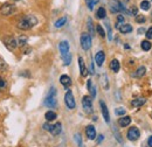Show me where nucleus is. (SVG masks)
I'll use <instances>...</instances> for the list:
<instances>
[{
    "label": "nucleus",
    "instance_id": "obj_20",
    "mask_svg": "<svg viewBox=\"0 0 152 147\" xmlns=\"http://www.w3.org/2000/svg\"><path fill=\"white\" fill-rule=\"evenodd\" d=\"M145 102H146L145 98H136V99H133L132 102H131V105L134 106V108H139V106L144 105Z\"/></svg>",
    "mask_w": 152,
    "mask_h": 147
},
{
    "label": "nucleus",
    "instance_id": "obj_40",
    "mask_svg": "<svg viewBox=\"0 0 152 147\" xmlns=\"http://www.w3.org/2000/svg\"><path fill=\"white\" fill-rule=\"evenodd\" d=\"M128 13L137 17V8H136V7H131V11H130V12H128Z\"/></svg>",
    "mask_w": 152,
    "mask_h": 147
},
{
    "label": "nucleus",
    "instance_id": "obj_2",
    "mask_svg": "<svg viewBox=\"0 0 152 147\" xmlns=\"http://www.w3.org/2000/svg\"><path fill=\"white\" fill-rule=\"evenodd\" d=\"M45 105L49 109H54L57 105L56 100V89L55 88H50L49 93L47 95V97L45 98Z\"/></svg>",
    "mask_w": 152,
    "mask_h": 147
},
{
    "label": "nucleus",
    "instance_id": "obj_30",
    "mask_svg": "<svg viewBox=\"0 0 152 147\" xmlns=\"http://www.w3.org/2000/svg\"><path fill=\"white\" fill-rule=\"evenodd\" d=\"M98 1H99V0H86V4H87V6H88V8H89L90 11H93L95 4H97Z\"/></svg>",
    "mask_w": 152,
    "mask_h": 147
},
{
    "label": "nucleus",
    "instance_id": "obj_48",
    "mask_svg": "<svg viewBox=\"0 0 152 147\" xmlns=\"http://www.w3.org/2000/svg\"><path fill=\"white\" fill-rule=\"evenodd\" d=\"M13 1H20V0H13Z\"/></svg>",
    "mask_w": 152,
    "mask_h": 147
},
{
    "label": "nucleus",
    "instance_id": "obj_45",
    "mask_svg": "<svg viewBox=\"0 0 152 147\" xmlns=\"http://www.w3.org/2000/svg\"><path fill=\"white\" fill-rule=\"evenodd\" d=\"M148 145H149L150 147H152V135L149 138V140H148Z\"/></svg>",
    "mask_w": 152,
    "mask_h": 147
},
{
    "label": "nucleus",
    "instance_id": "obj_34",
    "mask_svg": "<svg viewBox=\"0 0 152 147\" xmlns=\"http://www.w3.org/2000/svg\"><path fill=\"white\" fill-rule=\"evenodd\" d=\"M145 21H146V18L144 15H137L136 17V22H138V23H144Z\"/></svg>",
    "mask_w": 152,
    "mask_h": 147
},
{
    "label": "nucleus",
    "instance_id": "obj_24",
    "mask_svg": "<svg viewBox=\"0 0 152 147\" xmlns=\"http://www.w3.org/2000/svg\"><path fill=\"white\" fill-rule=\"evenodd\" d=\"M96 17L98 19H104L107 17V12H105V8L104 7H99L96 12Z\"/></svg>",
    "mask_w": 152,
    "mask_h": 147
},
{
    "label": "nucleus",
    "instance_id": "obj_26",
    "mask_svg": "<svg viewBox=\"0 0 152 147\" xmlns=\"http://www.w3.org/2000/svg\"><path fill=\"white\" fill-rule=\"evenodd\" d=\"M66 22H67V18L66 17H62V18L58 19L56 22H55V27L56 28H61V27H63L66 25Z\"/></svg>",
    "mask_w": 152,
    "mask_h": 147
},
{
    "label": "nucleus",
    "instance_id": "obj_6",
    "mask_svg": "<svg viewBox=\"0 0 152 147\" xmlns=\"http://www.w3.org/2000/svg\"><path fill=\"white\" fill-rule=\"evenodd\" d=\"M14 11H15V6L13 4H10V2H6L0 7V13L2 15H6V17L14 13Z\"/></svg>",
    "mask_w": 152,
    "mask_h": 147
},
{
    "label": "nucleus",
    "instance_id": "obj_21",
    "mask_svg": "<svg viewBox=\"0 0 152 147\" xmlns=\"http://www.w3.org/2000/svg\"><path fill=\"white\" fill-rule=\"evenodd\" d=\"M56 117H57L56 113L54 111H47L46 114H45V118H46L47 122H53V120L56 119Z\"/></svg>",
    "mask_w": 152,
    "mask_h": 147
},
{
    "label": "nucleus",
    "instance_id": "obj_7",
    "mask_svg": "<svg viewBox=\"0 0 152 147\" xmlns=\"http://www.w3.org/2000/svg\"><path fill=\"white\" fill-rule=\"evenodd\" d=\"M82 106L84 111L87 113H91L93 112V100H91V97L89 96H84L82 98Z\"/></svg>",
    "mask_w": 152,
    "mask_h": 147
},
{
    "label": "nucleus",
    "instance_id": "obj_11",
    "mask_svg": "<svg viewBox=\"0 0 152 147\" xmlns=\"http://www.w3.org/2000/svg\"><path fill=\"white\" fill-rule=\"evenodd\" d=\"M99 106H101L102 114H103V117H104L105 123H109V122H110V117H109V111H108V108H107L105 103H104L103 100H101V102H99Z\"/></svg>",
    "mask_w": 152,
    "mask_h": 147
},
{
    "label": "nucleus",
    "instance_id": "obj_25",
    "mask_svg": "<svg viewBox=\"0 0 152 147\" xmlns=\"http://www.w3.org/2000/svg\"><path fill=\"white\" fill-rule=\"evenodd\" d=\"M146 73V69H145V67H139L137 70H136V73L133 74V77H143L144 75Z\"/></svg>",
    "mask_w": 152,
    "mask_h": 147
},
{
    "label": "nucleus",
    "instance_id": "obj_10",
    "mask_svg": "<svg viewBox=\"0 0 152 147\" xmlns=\"http://www.w3.org/2000/svg\"><path fill=\"white\" fill-rule=\"evenodd\" d=\"M58 49H60L61 56H64L66 54H68L69 53V42L68 41H61L60 44H58Z\"/></svg>",
    "mask_w": 152,
    "mask_h": 147
},
{
    "label": "nucleus",
    "instance_id": "obj_9",
    "mask_svg": "<svg viewBox=\"0 0 152 147\" xmlns=\"http://www.w3.org/2000/svg\"><path fill=\"white\" fill-rule=\"evenodd\" d=\"M4 42H5L6 47H7L10 50H13V49H15V48H17V46H18V42H17V40H15L14 37H12V36L5 37V39H4Z\"/></svg>",
    "mask_w": 152,
    "mask_h": 147
},
{
    "label": "nucleus",
    "instance_id": "obj_44",
    "mask_svg": "<svg viewBox=\"0 0 152 147\" xmlns=\"http://www.w3.org/2000/svg\"><path fill=\"white\" fill-rule=\"evenodd\" d=\"M90 74H95V68H94V63H90Z\"/></svg>",
    "mask_w": 152,
    "mask_h": 147
},
{
    "label": "nucleus",
    "instance_id": "obj_3",
    "mask_svg": "<svg viewBox=\"0 0 152 147\" xmlns=\"http://www.w3.org/2000/svg\"><path fill=\"white\" fill-rule=\"evenodd\" d=\"M80 42H81V47L83 50H89L91 47V36L88 33H82Z\"/></svg>",
    "mask_w": 152,
    "mask_h": 147
},
{
    "label": "nucleus",
    "instance_id": "obj_19",
    "mask_svg": "<svg viewBox=\"0 0 152 147\" xmlns=\"http://www.w3.org/2000/svg\"><path fill=\"white\" fill-rule=\"evenodd\" d=\"M119 68H121V64H119L118 60L114 58V60L110 62V69H111L114 73H118V71H119Z\"/></svg>",
    "mask_w": 152,
    "mask_h": 147
},
{
    "label": "nucleus",
    "instance_id": "obj_32",
    "mask_svg": "<svg viewBox=\"0 0 152 147\" xmlns=\"http://www.w3.org/2000/svg\"><path fill=\"white\" fill-rule=\"evenodd\" d=\"M96 31H97L98 35H99L101 37L105 36V32H104V29H103V27H102L101 25H97V26H96Z\"/></svg>",
    "mask_w": 152,
    "mask_h": 147
},
{
    "label": "nucleus",
    "instance_id": "obj_36",
    "mask_svg": "<svg viewBox=\"0 0 152 147\" xmlns=\"http://www.w3.org/2000/svg\"><path fill=\"white\" fill-rule=\"evenodd\" d=\"M105 23H107V27H108V39H109V41H110V40H113V34H111V28H110V25H109V22H108V21H107Z\"/></svg>",
    "mask_w": 152,
    "mask_h": 147
},
{
    "label": "nucleus",
    "instance_id": "obj_22",
    "mask_svg": "<svg viewBox=\"0 0 152 147\" xmlns=\"http://www.w3.org/2000/svg\"><path fill=\"white\" fill-rule=\"evenodd\" d=\"M101 84H102V87L105 89V90H108L109 89V83H108V77H107V75L105 74H103L102 76H101Z\"/></svg>",
    "mask_w": 152,
    "mask_h": 147
},
{
    "label": "nucleus",
    "instance_id": "obj_47",
    "mask_svg": "<svg viewBox=\"0 0 152 147\" xmlns=\"http://www.w3.org/2000/svg\"><path fill=\"white\" fill-rule=\"evenodd\" d=\"M124 48H125V49H130V47H129L128 44H125V46H124Z\"/></svg>",
    "mask_w": 152,
    "mask_h": 147
},
{
    "label": "nucleus",
    "instance_id": "obj_27",
    "mask_svg": "<svg viewBox=\"0 0 152 147\" xmlns=\"http://www.w3.org/2000/svg\"><path fill=\"white\" fill-rule=\"evenodd\" d=\"M150 7H151L150 1H148V0H143V1L140 2V8H142L143 11H149Z\"/></svg>",
    "mask_w": 152,
    "mask_h": 147
},
{
    "label": "nucleus",
    "instance_id": "obj_37",
    "mask_svg": "<svg viewBox=\"0 0 152 147\" xmlns=\"http://www.w3.org/2000/svg\"><path fill=\"white\" fill-rule=\"evenodd\" d=\"M6 87V81L0 76V89H4Z\"/></svg>",
    "mask_w": 152,
    "mask_h": 147
},
{
    "label": "nucleus",
    "instance_id": "obj_38",
    "mask_svg": "<svg viewBox=\"0 0 152 147\" xmlns=\"http://www.w3.org/2000/svg\"><path fill=\"white\" fill-rule=\"evenodd\" d=\"M146 37H148V39H152V27H150V28L146 31Z\"/></svg>",
    "mask_w": 152,
    "mask_h": 147
},
{
    "label": "nucleus",
    "instance_id": "obj_4",
    "mask_svg": "<svg viewBox=\"0 0 152 147\" xmlns=\"http://www.w3.org/2000/svg\"><path fill=\"white\" fill-rule=\"evenodd\" d=\"M64 103H66L68 109H70V110L75 109V98H74V95H73V92L70 91V90H68V91L66 92V95H64Z\"/></svg>",
    "mask_w": 152,
    "mask_h": 147
},
{
    "label": "nucleus",
    "instance_id": "obj_16",
    "mask_svg": "<svg viewBox=\"0 0 152 147\" xmlns=\"http://www.w3.org/2000/svg\"><path fill=\"white\" fill-rule=\"evenodd\" d=\"M118 29H119V32L122 34H128V33L132 32V26L130 23H122Z\"/></svg>",
    "mask_w": 152,
    "mask_h": 147
},
{
    "label": "nucleus",
    "instance_id": "obj_14",
    "mask_svg": "<svg viewBox=\"0 0 152 147\" xmlns=\"http://www.w3.org/2000/svg\"><path fill=\"white\" fill-rule=\"evenodd\" d=\"M78 65H80V73L82 77H86L88 75V70L86 68V64H84V60L82 57H78Z\"/></svg>",
    "mask_w": 152,
    "mask_h": 147
},
{
    "label": "nucleus",
    "instance_id": "obj_41",
    "mask_svg": "<svg viewBox=\"0 0 152 147\" xmlns=\"http://www.w3.org/2000/svg\"><path fill=\"white\" fill-rule=\"evenodd\" d=\"M50 127H52V125H49L48 123H46V124H43V129L46 130V131H49V130H50Z\"/></svg>",
    "mask_w": 152,
    "mask_h": 147
},
{
    "label": "nucleus",
    "instance_id": "obj_17",
    "mask_svg": "<svg viewBox=\"0 0 152 147\" xmlns=\"http://www.w3.org/2000/svg\"><path fill=\"white\" fill-rule=\"evenodd\" d=\"M130 123H131V118H130L129 116L122 117V118L118 119V125H119L121 127H126V126L130 125Z\"/></svg>",
    "mask_w": 152,
    "mask_h": 147
},
{
    "label": "nucleus",
    "instance_id": "obj_28",
    "mask_svg": "<svg viewBox=\"0 0 152 147\" xmlns=\"http://www.w3.org/2000/svg\"><path fill=\"white\" fill-rule=\"evenodd\" d=\"M151 43H150V41H148V40H144V41H142V49L143 50H145V52H148V50H150L151 49Z\"/></svg>",
    "mask_w": 152,
    "mask_h": 147
},
{
    "label": "nucleus",
    "instance_id": "obj_12",
    "mask_svg": "<svg viewBox=\"0 0 152 147\" xmlns=\"http://www.w3.org/2000/svg\"><path fill=\"white\" fill-rule=\"evenodd\" d=\"M86 134H87V138L90 139V140H94L96 138V130L93 125H88L87 129H86Z\"/></svg>",
    "mask_w": 152,
    "mask_h": 147
},
{
    "label": "nucleus",
    "instance_id": "obj_18",
    "mask_svg": "<svg viewBox=\"0 0 152 147\" xmlns=\"http://www.w3.org/2000/svg\"><path fill=\"white\" fill-rule=\"evenodd\" d=\"M61 131H62V125H61V123H56V124L52 125V127H50V130H49V132H50L53 135L60 134Z\"/></svg>",
    "mask_w": 152,
    "mask_h": 147
},
{
    "label": "nucleus",
    "instance_id": "obj_13",
    "mask_svg": "<svg viewBox=\"0 0 152 147\" xmlns=\"http://www.w3.org/2000/svg\"><path fill=\"white\" fill-rule=\"evenodd\" d=\"M104 60H105V54H104V52H102V50L98 52L95 55V62L98 67H102V65H103Z\"/></svg>",
    "mask_w": 152,
    "mask_h": 147
},
{
    "label": "nucleus",
    "instance_id": "obj_46",
    "mask_svg": "<svg viewBox=\"0 0 152 147\" xmlns=\"http://www.w3.org/2000/svg\"><path fill=\"white\" fill-rule=\"evenodd\" d=\"M144 32H145V31H144V29H143V28H140V29H139V31H138V33H139V34H142V33H144Z\"/></svg>",
    "mask_w": 152,
    "mask_h": 147
},
{
    "label": "nucleus",
    "instance_id": "obj_43",
    "mask_svg": "<svg viewBox=\"0 0 152 147\" xmlns=\"http://www.w3.org/2000/svg\"><path fill=\"white\" fill-rule=\"evenodd\" d=\"M103 139H104V137H103L102 134H99V135H98V140H97V144H101V143L103 141Z\"/></svg>",
    "mask_w": 152,
    "mask_h": 147
},
{
    "label": "nucleus",
    "instance_id": "obj_5",
    "mask_svg": "<svg viewBox=\"0 0 152 147\" xmlns=\"http://www.w3.org/2000/svg\"><path fill=\"white\" fill-rule=\"evenodd\" d=\"M110 11L113 13H118V12H125V7L119 0H111L110 1Z\"/></svg>",
    "mask_w": 152,
    "mask_h": 147
},
{
    "label": "nucleus",
    "instance_id": "obj_29",
    "mask_svg": "<svg viewBox=\"0 0 152 147\" xmlns=\"http://www.w3.org/2000/svg\"><path fill=\"white\" fill-rule=\"evenodd\" d=\"M62 58H63V64L64 65H69L70 62H72V54L68 53V54H66L64 56H62Z\"/></svg>",
    "mask_w": 152,
    "mask_h": 147
},
{
    "label": "nucleus",
    "instance_id": "obj_33",
    "mask_svg": "<svg viewBox=\"0 0 152 147\" xmlns=\"http://www.w3.org/2000/svg\"><path fill=\"white\" fill-rule=\"evenodd\" d=\"M125 109H123V108H118V109H116L115 110V113H116V116H124L125 114Z\"/></svg>",
    "mask_w": 152,
    "mask_h": 147
},
{
    "label": "nucleus",
    "instance_id": "obj_42",
    "mask_svg": "<svg viewBox=\"0 0 152 147\" xmlns=\"http://www.w3.org/2000/svg\"><path fill=\"white\" fill-rule=\"evenodd\" d=\"M91 87H93V83H91V79H89V81H88V83H87V88H88V90H90V89H91Z\"/></svg>",
    "mask_w": 152,
    "mask_h": 147
},
{
    "label": "nucleus",
    "instance_id": "obj_39",
    "mask_svg": "<svg viewBox=\"0 0 152 147\" xmlns=\"http://www.w3.org/2000/svg\"><path fill=\"white\" fill-rule=\"evenodd\" d=\"M89 91H90V93H91V98H95V96H96V89H95V87H91V89H90Z\"/></svg>",
    "mask_w": 152,
    "mask_h": 147
},
{
    "label": "nucleus",
    "instance_id": "obj_31",
    "mask_svg": "<svg viewBox=\"0 0 152 147\" xmlns=\"http://www.w3.org/2000/svg\"><path fill=\"white\" fill-rule=\"evenodd\" d=\"M27 41H28L27 36H25V35H21V36L19 37L18 44H19V46H21V47H23V46H26V44H27Z\"/></svg>",
    "mask_w": 152,
    "mask_h": 147
},
{
    "label": "nucleus",
    "instance_id": "obj_8",
    "mask_svg": "<svg viewBox=\"0 0 152 147\" xmlns=\"http://www.w3.org/2000/svg\"><path fill=\"white\" fill-rule=\"evenodd\" d=\"M126 135H128V139H129V140H131V141H136V140L139 138L140 133H139V130L133 126V127H131V129H129Z\"/></svg>",
    "mask_w": 152,
    "mask_h": 147
},
{
    "label": "nucleus",
    "instance_id": "obj_35",
    "mask_svg": "<svg viewBox=\"0 0 152 147\" xmlns=\"http://www.w3.org/2000/svg\"><path fill=\"white\" fill-rule=\"evenodd\" d=\"M75 140H76V143L78 144V146L83 147V144H82V139H81V135H80L78 133H76V134H75Z\"/></svg>",
    "mask_w": 152,
    "mask_h": 147
},
{
    "label": "nucleus",
    "instance_id": "obj_15",
    "mask_svg": "<svg viewBox=\"0 0 152 147\" xmlns=\"http://www.w3.org/2000/svg\"><path fill=\"white\" fill-rule=\"evenodd\" d=\"M60 83H61L64 88H68V87H70V84H72V78H70L68 75H62V76L60 77Z\"/></svg>",
    "mask_w": 152,
    "mask_h": 147
},
{
    "label": "nucleus",
    "instance_id": "obj_1",
    "mask_svg": "<svg viewBox=\"0 0 152 147\" xmlns=\"http://www.w3.org/2000/svg\"><path fill=\"white\" fill-rule=\"evenodd\" d=\"M38 23V19L35 18L34 15H25L20 19L17 23L18 28L22 29V31H28L31 28H33L35 25Z\"/></svg>",
    "mask_w": 152,
    "mask_h": 147
},
{
    "label": "nucleus",
    "instance_id": "obj_23",
    "mask_svg": "<svg viewBox=\"0 0 152 147\" xmlns=\"http://www.w3.org/2000/svg\"><path fill=\"white\" fill-rule=\"evenodd\" d=\"M87 26H88V31H89V35H94L95 34V29H94V23H93V20L89 18L87 21Z\"/></svg>",
    "mask_w": 152,
    "mask_h": 147
}]
</instances>
